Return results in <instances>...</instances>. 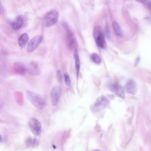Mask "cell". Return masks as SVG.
<instances>
[{"label":"cell","mask_w":151,"mask_h":151,"mask_svg":"<svg viewBox=\"0 0 151 151\" xmlns=\"http://www.w3.org/2000/svg\"><path fill=\"white\" fill-rule=\"evenodd\" d=\"M112 25L115 35L118 37H122L123 32L119 24L116 22L114 21L112 22Z\"/></svg>","instance_id":"2e32d148"},{"label":"cell","mask_w":151,"mask_h":151,"mask_svg":"<svg viewBox=\"0 0 151 151\" xmlns=\"http://www.w3.org/2000/svg\"><path fill=\"white\" fill-rule=\"evenodd\" d=\"M63 26L66 29H68V25L65 22L63 23Z\"/></svg>","instance_id":"d4e9b609"},{"label":"cell","mask_w":151,"mask_h":151,"mask_svg":"<svg viewBox=\"0 0 151 151\" xmlns=\"http://www.w3.org/2000/svg\"><path fill=\"white\" fill-rule=\"evenodd\" d=\"M58 18V13L56 10H53L47 13L44 17L43 22L47 27L51 26L56 23Z\"/></svg>","instance_id":"3957f363"},{"label":"cell","mask_w":151,"mask_h":151,"mask_svg":"<svg viewBox=\"0 0 151 151\" xmlns=\"http://www.w3.org/2000/svg\"><path fill=\"white\" fill-rule=\"evenodd\" d=\"M4 139L3 137H2L1 135V136L0 138V142H2L4 141Z\"/></svg>","instance_id":"484cf974"},{"label":"cell","mask_w":151,"mask_h":151,"mask_svg":"<svg viewBox=\"0 0 151 151\" xmlns=\"http://www.w3.org/2000/svg\"><path fill=\"white\" fill-rule=\"evenodd\" d=\"M29 39V37L27 34H23L18 40V43L20 47H24L27 43Z\"/></svg>","instance_id":"e0dca14e"},{"label":"cell","mask_w":151,"mask_h":151,"mask_svg":"<svg viewBox=\"0 0 151 151\" xmlns=\"http://www.w3.org/2000/svg\"><path fill=\"white\" fill-rule=\"evenodd\" d=\"M26 96L29 101L37 108L42 109L45 103L44 98L41 95L33 92L27 91Z\"/></svg>","instance_id":"6da1fadb"},{"label":"cell","mask_w":151,"mask_h":151,"mask_svg":"<svg viewBox=\"0 0 151 151\" xmlns=\"http://www.w3.org/2000/svg\"><path fill=\"white\" fill-rule=\"evenodd\" d=\"M64 79L66 84L67 86H70L71 84V81L70 76L67 73H65L64 75Z\"/></svg>","instance_id":"ffe728a7"},{"label":"cell","mask_w":151,"mask_h":151,"mask_svg":"<svg viewBox=\"0 0 151 151\" xmlns=\"http://www.w3.org/2000/svg\"><path fill=\"white\" fill-rule=\"evenodd\" d=\"M140 59V58L139 56H138L137 58L135 60L134 63V65L136 66L139 63Z\"/></svg>","instance_id":"603a6c76"},{"label":"cell","mask_w":151,"mask_h":151,"mask_svg":"<svg viewBox=\"0 0 151 151\" xmlns=\"http://www.w3.org/2000/svg\"><path fill=\"white\" fill-rule=\"evenodd\" d=\"M109 100L104 96H102L96 100L90 106L91 111L93 112H97L105 108L109 103Z\"/></svg>","instance_id":"7a4b0ae2"},{"label":"cell","mask_w":151,"mask_h":151,"mask_svg":"<svg viewBox=\"0 0 151 151\" xmlns=\"http://www.w3.org/2000/svg\"><path fill=\"white\" fill-rule=\"evenodd\" d=\"M25 143L27 147H35L38 145L39 141L36 138L29 137L26 139Z\"/></svg>","instance_id":"9a60e30c"},{"label":"cell","mask_w":151,"mask_h":151,"mask_svg":"<svg viewBox=\"0 0 151 151\" xmlns=\"http://www.w3.org/2000/svg\"><path fill=\"white\" fill-rule=\"evenodd\" d=\"M91 58L95 63L99 64L101 62V60L99 56L95 53H93L91 55Z\"/></svg>","instance_id":"ac0fdd59"},{"label":"cell","mask_w":151,"mask_h":151,"mask_svg":"<svg viewBox=\"0 0 151 151\" xmlns=\"http://www.w3.org/2000/svg\"><path fill=\"white\" fill-rule=\"evenodd\" d=\"M23 23L22 18L20 17H17L12 23V26L14 30L19 29L22 26Z\"/></svg>","instance_id":"5bb4252c"},{"label":"cell","mask_w":151,"mask_h":151,"mask_svg":"<svg viewBox=\"0 0 151 151\" xmlns=\"http://www.w3.org/2000/svg\"><path fill=\"white\" fill-rule=\"evenodd\" d=\"M42 39V37L39 35L33 37L28 44L27 47L28 52L30 53L34 51L40 44Z\"/></svg>","instance_id":"52a82bcc"},{"label":"cell","mask_w":151,"mask_h":151,"mask_svg":"<svg viewBox=\"0 0 151 151\" xmlns=\"http://www.w3.org/2000/svg\"><path fill=\"white\" fill-rule=\"evenodd\" d=\"M94 35L97 45L101 48H105L106 46V43L104 34L99 27L97 26L95 28Z\"/></svg>","instance_id":"277c9868"},{"label":"cell","mask_w":151,"mask_h":151,"mask_svg":"<svg viewBox=\"0 0 151 151\" xmlns=\"http://www.w3.org/2000/svg\"><path fill=\"white\" fill-rule=\"evenodd\" d=\"M61 93V88L58 85L53 87L50 92L51 102L54 106L56 105L58 102Z\"/></svg>","instance_id":"8992f818"},{"label":"cell","mask_w":151,"mask_h":151,"mask_svg":"<svg viewBox=\"0 0 151 151\" xmlns=\"http://www.w3.org/2000/svg\"><path fill=\"white\" fill-rule=\"evenodd\" d=\"M137 2L145 4L148 0H135Z\"/></svg>","instance_id":"cb8c5ba5"},{"label":"cell","mask_w":151,"mask_h":151,"mask_svg":"<svg viewBox=\"0 0 151 151\" xmlns=\"http://www.w3.org/2000/svg\"><path fill=\"white\" fill-rule=\"evenodd\" d=\"M125 90L128 93L135 94L137 91V86L136 83L132 79L129 80L125 85Z\"/></svg>","instance_id":"9c48e42d"},{"label":"cell","mask_w":151,"mask_h":151,"mask_svg":"<svg viewBox=\"0 0 151 151\" xmlns=\"http://www.w3.org/2000/svg\"><path fill=\"white\" fill-rule=\"evenodd\" d=\"M74 56L75 62V68L77 78H78L80 69V62L77 50L75 49L74 51Z\"/></svg>","instance_id":"4fadbf2b"},{"label":"cell","mask_w":151,"mask_h":151,"mask_svg":"<svg viewBox=\"0 0 151 151\" xmlns=\"http://www.w3.org/2000/svg\"><path fill=\"white\" fill-rule=\"evenodd\" d=\"M104 33L106 37L109 39L111 38V34L110 29L108 26H106L104 29Z\"/></svg>","instance_id":"d6986e66"},{"label":"cell","mask_w":151,"mask_h":151,"mask_svg":"<svg viewBox=\"0 0 151 151\" xmlns=\"http://www.w3.org/2000/svg\"><path fill=\"white\" fill-rule=\"evenodd\" d=\"M29 125L31 131L35 135H40L42 132V126L38 120L35 118H31L29 121Z\"/></svg>","instance_id":"5b68a950"},{"label":"cell","mask_w":151,"mask_h":151,"mask_svg":"<svg viewBox=\"0 0 151 151\" xmlns=\"http://www.w3.org/2000/svg\"><path fill=\"white\" fill-rule=\"evenodd\" d=\"M57 76L58 79L60 81H61L62 80V76L61 71L58 70L57 72Z\"/></svg>","instance_id":"44dd1931"},{"label":"cell","mask_w":151,"mask_h":151,"mask_svg":"<svg viewBox=\"0 0 151 151\" xmlns=\"http://www.w3.org/2000/svg\"><path fill=\"white\" fill-rule=\"evenodd\" d=\"M27 71L32 76H38L40 73V69L37 64L34 61L31 62L27 67Z\"/></svg>","instance_id":"7c38bea8"},{"label":"cell","mask_w":151,"mask_h":151,"mask_svg":"<svg viewBox=\"0 0 151 151\" xmlns=\"http://www.w3.org/2000/svg\"><path fill=\"white\" fill-rule=\"evenodd\" d=\"M110 89L115 95L122 99L125 98L124 90L121 86L118 83H114L109 86Z\"/></svg>","instance_id":"ba28073f"},{"label":"cell","mask_w":151,"mask_h":151,"mask_svg":"<svg viewBox=\"0 0 151 151\" xmlns=\"http://www.w3.org/2000/svg\"><path fill=\"white\" fill-rule=\"evenodd\" d=\"M144 4L151 11V1L149 0Z\"/></svg>","instance_id":"7402d4cb"},{"label":"cell","mask_w":151,"mask_h":151,"mask_svg":"<svg viewBox=\"0 0 151 151\" xmlns=\"http://www.w3.org/2000/svg\"><path fill=\"white\" fill-rule=\"evenodd\" d=\"M66 40L68 47L70 48H73L76 46V42L75 37L73 32L68 29H66Z\"/></svg>","instance_id":"8fae6325"},{"label":"cell","mask_w":151,"mask_h":151,"mask_svg":"<svg viewBox=\"0 0 151 151\" xmlns=\"http://www.w3.org/2000/svg\"><path fill=\"white\" fill-rule=\"evenodd\" d=\"M13 68L16 73L21 75H24L27 72V67L20 62H15L13 65Z\"/></svg>","instance_id":"30bf717a"}]
</instances>
